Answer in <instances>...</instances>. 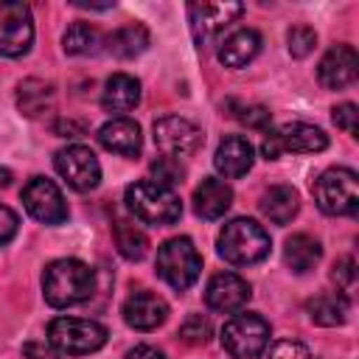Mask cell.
Returning <instances> with one entry per match:
<instances>
[{
	"label": "cell",
	"mask_w": 359,
	"mask_h": 359,
	"mask_svg": "<svg viewBox=\"0 0 359 359\" xmlns=\"http://www.w3.org/2000/svg\"><path fill=\"white\" fill-rule=\"evenodd\" d=\"M95 292V272L79 258L50 261L42 272V294L53 309L84 303Z\"/></svg>",
	"instance_id": "cell-1"
},
{
	"label": "cell",
	"mask_w": 359,
	"mask_h": 359,
	"mask_svg": "<svg viewBox=\"0 0 359 359\" xmlns=\"http://www.w3.org/2000/svg\"><path fill=\"white\" fill-rule=\"evenodd\" d=\"M219 255L233 266H250L269 255V236L252 219H233L219 233Z\"/></svg>",
	"instance_id": "cell-2"
},
{
	"label": "cell",
	"mask_w": 359,
	"mask_h": 359,
	"mask_svg": "<svg viewBox=\"0 0 359 359\" xmlns=\"http://www.w3.org/2000/svg\"><path fill=\"white\" fill-rule=\"evenodd\" d=\"M126 208L146 224H174L182 216L180 196L168 188L154 185L151 180H140L126 188Z\"/></svg>",
	"instance_id": "cell-3"
},
{
	"label": "cell",
	"mask_w": 359,
	"mask_h": 359,
	"mask_svg": "<svg viewBox=\"0 0 359 359\" xmlns=\"http://www.w3.org/2000/svg\"><path fill=\"white\" fill-rule=\"evenodd\" d=\"M314 202L328 216H356L359 180L351 168H328L314 180Z\"/></svg>",
	"instance_id": "cell-4"
},
{
	"label": "cell",
	"mask_w": 359,
	"mask_h": 359,
	"mask_svg": "<svg viewBox=\"0 0 359 359\" xmlns=\"http://www.w3.org/2000/svg\"><path fill=\"white\" fill-rule=\"evenodd\" d=\"M199 269H202V258H199L194 241L185 238V236L168 238V241L157 250V272H160V278H163L171 289H177V292L188 289V286L199 278Z\"/></svg>",
	"instance_id": "cell-5"
},
{
	"label": "cell",
	"mask_w": 359,
	"mask_h": 359,
	"mask_svg": "<svg viewBox=\"0 0 359 359\" xmlns=\"http://www.w3.org/2000/svg\"><path fill=\"white\" fill-rule=\"evenodd\" d=\"M48 342L67 356L93 353L107 342V328L95 320H79V317H56L48 325Z\"/></svg>",
	"instance_id": "cell-6"
},
{
	"label": "cell",
	"mask_w": 359,
	"mask_h": 359,
	"mask_svg": "<svg viewBox=\"0 0 359 359\" xmlns=\"http://www.w3.org/2000/svg\"><path fill=\"white\" fill-rule=\"evenodd\" d=\"M269 345V323L261 314H236L222 328V348L233 359H258Z\"/></svg>",
	"instance_id": "cell-7"
},
{
	"label": "cell",
	"mask_w": 359,
	"mask_h": 359,
	"mask_svg": "<svg viewBox=\"0 0 359 359\" xmlns=\"http://www.w3.org/2000/svg\"><path fill=\"white\" fill-rule=\"evenodd\" d=\"M328 146V137L323 129L311 126V123H303V121H289L283 126H278L275 132H269L261 143V151L266 160H278L280 154L286 151H294V154H314V151H323Z\"/></svg>",
	"instance_id": "cell-8"
},
{
	"label": "cell",
	"mask_w": 359,
	"mask_h": 359,
	"mask_svg": "<svg viewBox=\"0 0 359 359\" xmlns=\"http://www.w3.org/2000/svg\"><path fill=\"white\" fill-rule=\"evenodd\" d=\"M34 42L31 8L22 0L0 3V56H25Z\"/></svg>",
	"instance_id": "cell-9"
},
{
	"label": "cell",
	"mask_w": 359,
	"mask_h": 359,
	"mask_svg": "<svg viewBox=\"0 0 359 359\" xmlns=\"http://www.w3.org/2000/svg\"><path fill=\"white\" fill-rule=\"evenodd\" d=\"M244 6L241 3H191L188 6V20H191V34L199 50H205L230 22L241 17Z\"/></svg>",
	"instance_id": "cell-10"
},
{
	"label": "cell",
	"mask_w": 359,
	"mask_h": 359,
	"mask_svg": "<svg viewBox=\"0 0 359 359\" xmlns=\"http://www.w3.org/2000/svg\"><path fill=\"white\" fill-rule=\"evenodd\" d=\"M56 171L62 174V180L73 188V191H93L101 182V165L98 157L87 149V146H67L59 149L53 157Z\"/></svg>",
	"instance_id": "cell-11"
},
{
	"label": "cell",
	"mask_w": 359,
	"mask_h": 359,
	"mask_svg": "<svg viewBox=\"0 0 359 359\" xmlns=\"http://www.w3.org/2000/svg\"><path fill=\"white\" fill-rule=\"evenodd\" d=\"M154 143L165 157H188L202 146V129L180 115L154 121Z\"/></svg>",
	"instance_id": "cell-12"
},
{
	"label": "cell",
	"mask_w": 359,
	"mask_h": 359,
	"mask_svg": "<svg viewBox=\"0 0 359 359\" xmlns=\"http://www.w3.org/2000/svg\"><path fill=\"white\" fill-rule=\"evenodd\" d=\"M22 205L42 224H62L67 219V205L62 191L45 177H34L22 188Z\"/></svg>",
	"instance_id": "cell-13"
},
{
	"label": "cell",
	"mask_w": 359,
	"mask_h": 359,
	"mask_svg": "<svg viewBox=\"0 0 359 359\" xmlns=\"http://www.w3.org/2000/svg\"><path fill=\"white\" fill-rule=\"evenodd\" d=\"M250 294H252L250 283L233 272H219L205 286V303L222 314H230V311H238L241 306H247Z\"/></svg>",
	"instance_id": "cell-14"
},
{
	"label": "cell",
	"mask_w": 359,
	"mask_h": 359,
	"mask_svg": "<svg viewBox=\"0 0 359 359\" xmlns=\"http://www.w3.org/2000/svg\"><path fill=\"white\" fill-rule=\"evenodd\" d=\"M356 67H359V56L351 45H334L331 50H325V56L317 65V79L325 90H342L348 84H353L356 79Z\"/></svg>",
	"instance_id": "cell-15"
},
{
	"label": "cell",
	"mask_w": 359,
	"mask_h": 359,
	"mask_svg": "<svg viewBox=\"0 0 359 359\" xmlns=\"http://www.w3.org/2000/svg\"><path fill=\"white\" fill-rule=\"evenodd\" d=\"M121 314H123L126 325H132L135 331H151V328L165 323L168 306H165L163 297H157L151 292H135L123 300Z\"/></svg>",
	"instance_id": "cell-16"
},
{
	"label": "cell",
	"mask_w": 359,
	"mask_h": 359,
	"mask_svg": "<svg viewBox=\"0 0 359 359\" xmlns=\"http://www.w3.org/2000/svg\"><path fill=\"white\" fill-rule=\"evenodd\" d=\"M98 140L107 151H115L121 157H137L143 149V135L140 126L132 118H112L98 129Z\"/></svg>",
	"instance_id": "cell-17"
},
{
	"label": "cell",
	"mask_w": 359,
	"mask_h": 359,
	"mask_svg": "<svg viewBox=\"0 0 359 359\" xmlns=\"http://www.w3.org/2000/svg\"><path fill=\"white\" fill-rule=\"evenodd\" d=\"M252 143L241 135H230L219 143L216 154H213V165L219 168V174H224L227 180H236V177H244L250 168H252Z\"/></svg>",
	"instance_id": "cell-18"
},
{
	"label": "cell",
	"mask_w": 359,
	"mask_h": 359,
	"mask_svg": "<svg viewBox=\"0 0 359 359\" xmlns=\"http://www.w3.org/2000/svg\"><path fill=\"white\" fill-rule=\"evenodd\" d=\"M258 50H261V34L252 28H238L219 42V62L224 67L238 70V67L250 65L258 56Z\"/></svg>",
	"instance_id": "cell-19"
},
{
	"label": "cell",
	"mask_w": 359,
	"mask_h": 359,
	"mask_svg": "<svg viewBox=\"0 0 359 359\" xmlns=\"http://www.w3.org/2000/svg\"><path fill=\"white\" fill-rule=\"evenodd\" d=\"M233 205V191L216 177H205L194 191V210L202 219H219Z\"/></svg>",
	"instance_id": "cell-20"
},
{
	"label": "cell",
	"mask_w": 359,
	"mask_h": 359,
	"mask_svg": "<svg viewBox=\"0 0 359 359\" xmlns=\"http://www.w3.org/2000/svg\"><path fill=\"white\" fill-rule=\"evenodd\" d=\"M140 101V81L129 73H112L107 79V87H104V95H101V107L107 112H129L135 109Z\"/></svg>",
	"instance_id": "cell-21"
},
{
	"label": "cell",
	"mask_w": 359,
	"mask_h": 359,
	"mask_svg": "<svg viewBox=\"0 0 359 359\" xmlns=\"http://www.w3.org/2000/svg\"><path fill=\"white\" fill-rule=\"evenodd\" d=\"M261 213L272 224H289L300 210V194L292 185H272L261 196Z\"/></svg>",
	"instance_id": "cell-22"
},
{
	"label": "cell",
	"mask_w": 359,
	"mask_h": 359,
	"mask_svg": "<svg viewBox=\"0 0 359 359\" xmlns=\"http://www.w3.org/2000/svg\"><path fill=\"white\" fill-rule=\"evenodd\" d=\"M320 258H323L320 241L311 238V236H306V233H294V236H289L286 244H283V261H286V266H289L292 272H297V275L314 269V266L320 264Z\"/></svg>",
	"instance_id": "cell-23"
},
{
	"label": "cell",
	"mask_w": 359,
	"mask_h": 359,
	"mask_svg": "<svg viewBox=\"0 0 359 359\" xmlns=\"http://www.w3.org/2000/svg\"><path fill=\"white\" fill-rule=\"evenodd\" d=\"M149 48V28L143 22H126L107 36V50L118 59H132Z\"/></svg>",
	"instance_id": "cell-24"
},
{
	"label": "cell",
	"mask_w": 359,
	"mask_h": 359,
	"mask_svg": "<svg viewBox=\"0 0 359 359\" xmlns=\"http://www.w3.org/2000/svg\"><path fill=\"white\" fill-rule=\"evenodd\" d=\"M306 311L317 325H342L348 320V297L342 292H323L306 303Z\"/></svg>",
	"instance_id": "cell-25"
},
{
	"label": "cell",
	"mask_w": 359,
	"mask_h": 359,
	"mask_svg": "<svg viewBox=\"0 0 359 359\" xmlns=\"http://www.w3.org/2000/svg\"><path fill=\"white\" fill-rule=\"evenodd\" d=\"M17 107L28 118L42 115L45 109L53 107V87L48 81H42V79H25L17 87Z\"/></svg>",
	"instance_id": "cell-26"
},
{
	"label": "cell",
	"mask_w": 359,
	"mask_h": 359,
	"mask_svg": "<svg viewBox=\"0 0 359 359\" xmlns=\"http://www.w3.org/2000/svg\"><path fill=\"white\" fill-rule=\"evenodd\" d=\"M112 236H115L118 252H121L126 261H140V258L149 252V238H146V233H143L137 224L126 222V219H115Z\"/></svg>",
	"instance_id": "cell-27"
},
{
	"label": "cell",
	"mask_w": 359,
	"mask_h": 359,
	"mask_svg": "<svg viewBox=\"0 0 359 359\" xmlns=\"http://www.w3.org/2000/svg\"><path fill=\"white\" fill-rule=\"evenodd\" d=\"M101 42H104L101 31H98L95 25H90V22H73V25L65 31V36H62V48H65V53H70V56L95 53V50L101 48Z\"/></svg>",
	"instance_id": "cell-28"
},
{
	"label": "cell",
	"mask_w": 359,
	"mask_h": 359,
	"mask_svg": "<svg viewBox=\"0 0 359 359\" xmlns=\"http://www.w3.org/2000/svg\"><path fill=\"white\" fill-rule=\"evenodd\" d=\"M185 180V168H182V163L177 160V157H157L154 163H151V182L154 185H160V188H174V185H180Z\"/></svg>",
	"instance_id": "cell-29"
},
{
	"label": "cell",
	"mask_w": 359,
	"mask_h": 359,
	"mask_svg": "<svg viewBox=\"0 0 359 359\" xmlns=\"http://www.w3.org/2000/svg\"><path fill=\"white\" fill-rule=\"evenodd\" d=\"M180 337L188 345H205L210 339V320L202 314H191L182 325H180Z\"/></svg>",
	"instance_id": "cell-30"
},
{
	"label": "cell",
	"mask_w": 359,
	"mask_h": 359,
	"mask_svg": "<svg viewBox=\"0 0 359 359\" xmlns=\"http://www.w3.org/2000/svg\"><path fill=\"white\" fill-rule=\"evenodd\" d=\"M314 45H317L314 28H309V25H294V28L289 31V53H292V56L303 59V56H309V53L314 50Z\"/></svg>",
	"instance_id": "cell-31"
},
{
	"label": "cell",
	"mask_w": 359,
	"mask_h": 359,
	"mask_svg": "<svg viewBox=\"0 0 359 359\" xmlns=\"http://www.w3.org/2000/svg\"><path fill=\"white\" fill-rule=\"evenodd\" d=\"M269 359H311V353L297 339H278L269 348Z\"/></svg>",
	"instance_id": "cell-32"
},
{
	"label": "cell",
	"mask_w": 359,
	"mask_h": 359,
	"mask_svg": "<svg viewBox=\"0 0 359 359\" xmlns=\"http://www.w3.org/2000/svg\"><path fill=\"white\" fill-rule=\"evenodd\" d=\"M247 129H266L269 126V121H272V115H269V109L266 107H241L238 109V115H236Z\"/></svg>",
	"instance_id": "cell-33"
},
{
	"label": "cell",
	"mask_w": 359,
	"mask_h": 359,
	"mask_svg": "<svg viewBox=\"0 0 359 359\" xmlns=\"http://www.w3.org/2000/svg\"><path fill=\"white\" fill-rule=\"evenodd\" d=\"M331 278L337 280L339 292H351L353 283H356V264H353V258H339V261L334 264Z\"/></svg>",
	"instance_id": "cell-34"
},
{
	"label": "cell",
	"mask_w": 359,
	"mask_h": 359,
	"mask_svg": "<svg viewBox=\"0 0 359 359\" xmlns=\"http://www.w3.org/2000/svg\"><path fill=\"white\" fill-rule=\"evenodd\" d=\"M331 118H334V123H337L342 132L356 135L359 112H356V107H353V104H339V107H334V109H331Z\"/></svg>",
	"instance_id": "cell-35"
},
{
	"label": "cell",
	"mask_w": 359,
	"mask_h": 359,
	"mask_svg": "<svg viewBox=\"0 0 359 359\" xmlns=\"http://www.w3.org/2000/svg\"><path fill=\"white\" fill-rule=\"evenodd\" d=\"M17 224H20L17 213H14L11 208L0 205V244H6V241H11V238H14V233H17Z\"/></svg>",
	"instance_id": "cell-36"
},
{
	"label": "cell",
	"mask_w": 359,
	"mask_h": 359,
	"mask_svg": "<svg viewBox=\"0 0 359 359\" xmlns=\"http://www.w3.org/2000/svg\"><path fill=\"white\" fill-rule=\"evenodd\" d=\"M22 359H59L53 345L45 342H25L22 345Z\"/></svg>",
	"instance_id": "cell-37"
},
{
	"label": "cell",
	"mask_w": 359,
	"mask_h": 359,
	"mask_svg": "<svg viewBox=\"0 0 359 359\" xmlns=\"http://www.w3.org/2000/svg\"><path fill=\"white\" fill-rule=\"evenodd\" d=\"M53 132H56L59 137H79V135L84 132V123H79V121H73V118H62V121L53 123Z\"/></svg>",
	"instance_id": "cell-38"
},
{
	"label": "cell",
	"mask_w": 359,
	"mask_h": 359,
	"mask_svg": "<svg viewBox=\"0 0 359 359\" xmlns=\"http://www.w3.org/2000/svg\"><path fill=\"white\" fill-rule=\"evenodd\" d=\"M126 359H165V353L154 345H135L132 351H126Z\"/></svg>",
	"instance_id": "cell-39"
},
{
	"label": "cell",
	"mask_w": 359,
	"mask_h": 359,
	"mask_svg": "<svg viewBox=\"0 0 359 359\" xmlns=\"http://www.w3.org/2000/svg\"><path fill=\"white\" fill-rule=\"evenodd\" d=\"M11 182V171L8 168H0V188H6Z\"/></svg>",
	"instance_id": "cell-40"
}]
</instances>
